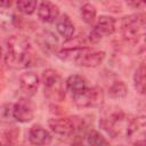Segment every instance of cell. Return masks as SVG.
Here are the masks:
<instances>
[{"instance_id": "obj_1", "label": "cell", "mask_w": 146, "mask_h": 146, "mask_svg": "<svg viewBox=\"0 0 146 146\" xmlns=\"http://www.w3.org/2000/svg\"><path fill=\"white\" fill-rule=\"evenodd\" d=\"M5 63L11 70H22L32 65L34 52L30 41L23 35H11L6 40Z\"/></svg>"}, {"instance_id": "obj_2", "label": "cell", "mask_w": 146, "mask_h": 146, "mask_svg": "<svg viewBox=\"0 0 146 146\" xmlns=\"http://www.w3.org/2000/svg\"><path fill=\"white\" fill-rule=\"evenodd\" d=\"M41 82L43 84L44 96L51 102H62L65 98V82L59 73L52 68H47L42 72Z\"/></svg>"}, {"instance_id": "obj_3", "label": "cell", "mask_w": 146, "mask_h": 146, "mask_svg": "<svg viewBox=\"0 0 146 146\" xmlns=\"http://www.w3.org/2000/svg\"><path fill=\"white\" fill-rule=\"evenodd\" d=\"M121 32L127 42L138 43L139 39L145 34V15L132 14L123 17L121 21Z\"/></svg>"}, {"instance_id": "obj_4", "label": "cell", "mask_w": 146, "mask_h": 146, "mask_svg": "<svg viewBox=\"0 0 146 146\" xmlns=\"http://www.w3.org/2000/svg\"><path fill=\"white\" fill-rule=\"evenodd\" d=\"M50 130L60 137H71L84 131V122L78 117H51L48 121Z\"/></svg>"}, {"instance_id": "obj_5", "label": "cell", "mask_w": 146, "mask_h": 146, "mask_svg": "<svg viewBox=\"0 0 146 146\" xmlns=\"http://www.w3.org/2000/svg\"><path fill=\"white\" fill-rule=\"evenodd\" d=\"M125 120V114L121 108H106L99 120V127L111 137L115 138L120 135Z\"/></svg>"}, {"instance_id": "obj_6", "label": "cell", "mask_w": 146, "mask_h": 146, "mask_svg": "<svg viewBox=\"0 0 146 146\" xmlns=\"http://www.w3.org/2000/svg\"><path fill=\"white\" fill-rule=\"evenodd\" d=\"M116 29V21L112 16L102 15L97 18L91 31L89 32V41L91 43H98L106 36L112 35Z\"/></svg>"}, {"instance_id": "obj_7", "label": "cell", "mask_w": 146, "mask_h": 146, "mask_svg": "<svg viewBox=\"0 0 146 146\" xmlns=\"http://www.w3.org/2000/svg\"><path fill=\"white\" fill-rule=\"evenodd\" d=\"M125 136L132 146H146V119L144 115L136 116L128 122Z\"/></svg>"}, {"instance_id": "obj_8", "label": "cell", "mask_w": 146, "mask_h": 146, "mask_svg": "<svg viewBox=\"0 0 146 146\" xmlns=\"http://www.w3.org/2000/svg\"><path fill=\"white\" fill-rule=\"evenodd\" d=\"M73 102L79 107H99L104 103V91L100 87H89L82 95L73 97Z\"/></svg>"}, {"instance_id": "obj_9", "label": "cell", "mask_w": 146, "mask_h": 146, "mask_svg": "<svg viewBox=\"0 0 146 146\" xmlns=\"http://www.w3.org/2000/svg\"><path fill=\"white\" fill-rule=\"evenodd\" d=\"M13 113L15 121L27 123L34 117V105L29 97H22L14 104Z\"/></svg>"}, {"instance_id": "obj_10", "label": "cell", "mask_w": 146, "mask_h": 146, "mask_svg": "<svg viewBox=\"0 0 146 146\" xmlns=\"http://www.w3.org/2000/svg\"><path fill=\"white\" fill-rule=\"evenodd\" d=\"M35 43L39 49L46 55H52L57 52L58 38L50 30H42L35 35Z\"/></svg>"}, {"instance_id": "obj_11", "label": "cell", "mask_w": 146, "mask_h": 146, "mask_svg": "<svg viewBox=\"0 0 146 146\" xmlns=\"http://www.w3.org/2000/svg\"><path fill=\"white\" fill-rule=\"evenodd\" d=\"M105 57H106L105 51L95 50L92 48L87 47L75 63L79 66H83V67H97L104 62Z\"/></svg>"}, {"instance_id": "obj_12", "label": "cell", "mask_w": 146, "mask_h": 146, "mask_svg": "<svg viewBox=\"0 0 146 146\" xmlns=\"http://www.w3.org/2000/svg\"><path fill=\"white\" fill-rule=\"evenodd\" d=\"M27 139L33 146H49L52 141V136L42 125L34 124L29 130Z\"/></svg>"}, {"instance_id": "obj_13", "label": "cell", "mask_w": 146, "mask_h": 146, "mask_svg": "<svg viewBox=\"0 0 146 146\" xmlns=\"http://www.w3.org/2000/svg\"><path fill=\"white\" fill-rule=\"evenodd\" d=\"M40 80L39 76L31 71H27L19 76V89L25 95V97H32L36 94L39 89Z\"/></svg>"}, {"instance_id": "obj_14", "label": "cell", "mask_w": 146, "mask_h": 146, "mask_svg": "<svg viewBox=\"0 0 146 146\" xmlns=\"http://www.w3.org/2000/svg\"><path fill=\"white\" fill-rule=\"evenodd\" d=\"M36 13L41 22L51 24L55 23L59 17V7L51 1H42L38 5Z\"/></svg>"}, {"instance_id": "obj_15", "label": "cell", "mask_w": 146, "mask_h": 146, "mask_svg": "<svg viewBox=\"0 0 146 146\" xmlns=\"http://www.w3.org/2000/svg\"><path fill=\"white\" fill-rule=\"evenodd\" d=\"M88 88V81L80 74H72L65 81V89L71 94L72 98L82 95Z\"/></svg>"}, {"instance_id": "obj_16", "label": "cell", "mask_w": 146, "mask_h": 146, "mask_svg": "<svg viewBox=\"0 0 146 146\" xmlns=\"http://www.w3.org/2000/svg\"><path fill=\"white\" fill-rule=\"evenodd\" d=\"M56 30L58 32V34L65 40L68 41L73 38L74 32H75V27L74 24L72 22V19L70 18L68 15L63 14L59 15V17L56 21Z\"/></svg>"}, {"instance_id": "obj_17", "label": "cell", "mask_w": 146, "mask_h": 146, "mask_svg": "<svg viewBox=\"0 0 146 146\" xmlns=\"http://www.w3.org/2000/svg\"><path fill=\"white\" fill-rule=\"evenodd\" d=\"M22 17L16 14H11L3 9H0V29L8 30L11 27H19Z\"/></svg>"}, {"instance_id": "obj_18", "label": "cell", "mask_w": 146, "mask_h": 146, "mask_svg": "<svg viewBox=\"0 0 146 146\" xmlns=\"http://www.w3.org/2000/svg\"><path fill=\"white\" fill-rule=\"evenodd\" d=\"M145 73H146L145 64L140 63L133 73V86H135V89L137 90V92L140 95L145 94V81H146Z\"/></svg>"}, {"instance_id": "obj_19", "label": "cell", "mask_w": 146, "mask_h": 146, "mask_svg": "<svg viewBox=\"0 0 146 146\" xmlns=\"http://www.w3.org/2000/svg\"><path fill=\"white\" fill-rule=\"evenodd\" d=\"M107 94L113 99H122L128 95V87L123 81L116 80L108 87Z\"/></svg>"}, {"instance_id": "obj_20", "label": "cell", "mask_w": 146, "mask_h": 146, "mask_svg": "<svg viewBox=\"0 0 146 146\" xmlns=\"http://www.w3.org/2000/svg\"><path fill=\"white\" fill-rule=\"evenodd\" d=\"M80 15H81L82 21H83L86 24L92 25V24H95L96 17H97L96 7H95L92 3L86 2V3H83V5L81 6V8H80Z\"/></svg>"}, {"instance_id": "obj_21", "label": "cell", "mask_w": 146, "mask_h": 146, "mask_svg": "<svg viewBox=\"0 0 146 146\" xmlns=\"http://www.w3.org/2000/svg\"><path fill=\"white\" fill-rule=\"evenodd\" d=\"M86 141L88 146H108L106 138L95 129H90L87 131Z\"/></svg>"}, {"instance_id": "obj_22", "label": "cell", "mask_w": 146, "mask_h": 146, "mask_svg": "<svg viewBox=\"0 0 146 146\" xmlns=\"http://www.w3.org/2000/svg\"><path fill=\"white\" fill-rule=\"evenodd\" d=\"M16 9L23 15H32L36 8L39 2L35 0H18L16 1Z\"/></svg>"}, {"instance_id": "obj_23", "label": "cell", "mask_w": 146, "mask_h": 146, "mask_svg": "<svg viewBox=\"0 0 146 146\" xmlns=\"http://www.w3.org/2000/svg\"><path fill=\"white\" fill-rule=\"evenodd\" d=\"M13 108H14V104H3L0 106V123L10 124L15 121Z\"/></svg>"}, {"instance_id": "obj_24", "label": "cell", "mask_w": 146, "mask_h": 146, "mask_svg": "<svg viewBox=\"0 0 146 146\" xmlns=\"http://www.w3.org/2000/svg\"><path fill=\"white\" fill-rule=\"evenodd\" d=\"M127 5L132 7L133 9H139V8H143L145 6V3L140 2V1H130V2H127Z\"/></svg>"}, {"instance_id": "obj_25", "label": "cell", "mask_w": 146, "mask_h": 146, "mask_svg": "<svg viewBox=\"0 0 146 146\" xmlns=\"http://www.w3.org/2000/svg\"><path fill=\"white\" fill-rule=\"evenodd\" d=\"M11 5H13V1H9V0L0 1V8H2V9H7V8L11 7Z\"/></svg>"}, {"instance_id": "obj_26", "label": "cell", "mask_w": 146, "mask_h": 146, "mask_svg": "<svg viewBox=\"0 0 146 146\" xmlns=\"http://www.w3.org/2000/svg\"><path fill=\"white\" fill-rule=\"evenodd\" d=\"M72 146H86L83 143H81L80 140H78V141H75L74 144H72Z\"/></svg>"}, {"instance_id": "obj_27", "label": "cell", "mask_w": 146, "mask_h": 146, "mask_svg": "<svg viewBox=\"0 0 146 146\" xmlns=\"http://www.w3.org/2000/svg\"><path fill=\"white\" fill-rule=\"evenodd\" d=\"M1 57H2V48L0 47V59H1Z\"/></svg>"}, {"instance_id": "obj_28", "label": "cell", "mask_w": 146, "mask_h": 146, "mask_svg": "<svg viewBox=\"0 0 146 146\" xmlns=\"http://www.w3.org/2000/svg\"><path fill=\"white\" fill-rule=\"evenodd\" d=\"M0 146H8L7 144H2V143H0Z\"/></svg>"}]
</instances>
